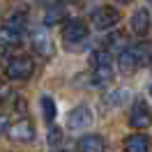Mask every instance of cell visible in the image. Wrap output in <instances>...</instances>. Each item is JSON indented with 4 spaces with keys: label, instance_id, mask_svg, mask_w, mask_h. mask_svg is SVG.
<instances>
[{
    "label": "cell",
    "instance_id": "cell-23",
    "mask_svg": "<svg viewBox=\"0 0 152 152\" xmlns=\"http://www.w3.org/2000/svg\"><path fill=\"white\" fill-rule=\"evenodd\" d=\"M118 5H127V2H132V0H115Z\"/></svg>",
    "mask_w": 152,
    "mask_h": 152
},
{
    "label": "cell",
    "instance_id": "cell-3",
    "mask_svg": "<svg viewBox=\"0 0 152 152\" xmlns=\"http://www.w3.org/2000/svg\"><path fill=\"white\" fill-rule=\"evenodd\" d=\"M88 37V26L83 19H67L62 23V39L67 44H78Z\"/></svg>",
    "mask_w": 152,
    "mask_h": 152
},
{
    "label": "cell",
    "instance_id": "cell-5",
    "mask_svg": "<svg viewBox=\"0 0 152 152\" xmlns=\"http://www.w3.org/2000/svg\"><path fill=\"white\" fill-rule=\"evenodd\" d=\"M90 124H92V111L88 106H76V108H72V113L67 115V127L72 132H83Z\"/></svg>",
    "mask_w": 152,
    "mask_h": 152
},
{
    "label": "cell",
    "instance_id": "cell-17",
    "mask_svg": "<svg viewBox=\"0 0 152 152\" xmlns=\"http://www.w3.org/2000/svg\"><path fill=\"white\" fill-rule=\"evenodd\" d=\"M127 99H129V90L120 88V90H113L111 95L106 97V104L111 106V108H120V106H122Z\"/></svg>",
    "mask_w": 152,
    "mask_h": 152
},
{
    "label": "cell",
    "instance_id": "cell-11",
    "mask_svg": "<svg viewBox=\"0 0 152 152\" xmlns=\"http://www.w3.org/2000/svg\"><path fill=\"white\" fill-rule=\"evenodd\" d=\"M78 150H83V152L104 150V138H102L99 134H86V136H81V141H78Z\"/></svg>",
    "mask_w": 152,
    "mask_h": 152
},
{
    "label": "cell",
    "instance_id": "cell-15",
    "mask_svg": "<svg viewBox=\"0 0 152 152\" xmlns=\"http://www.w3.org/2000/svg\"><path fill=\"white\" fill-rule=\"evenodd\" d=\"M5 26H7V28H12V30H16V32H23V30H26V26H28V14H26V12H14V14H10V16H7Z\"/></svg>",
    "mask_w": 152,
    "mask_h": 152
},
{
    "label": "cell",
    "instance_id": "cell-8",
    "mask_svg": "<svg viewBox=\"0 0 152 152\" xmlns=\"http://www.w3.org/2000/svg\"><path fill=\"white\" fill-rule=\"evenodd\" d=\"M32 48H35V53L42 56V58L53 56V42H51V37H48V32L44 28L32 32Z\"/></svg>",
    "mask_w": 152,
    "mask_h": 152
},
{
    "label": "cell",
    "instance_id": "cell-20",
    "mask_svg": "<svg viewBox=\"0 0 152 152\" xmlns=\"http://www.w3.org/2000/svg\"><path fill=\"white\" fill-rule=\"evenodd\" d=\"M62 141H65L62 129H60V127H51V129H48V145H51V148H60Z\"/></svg>",
    "mask_w": 152,
    "mask_h": 152
},
{
    "label": "cell",
    "instance_id": "cell-18",
    "mask_svg": "<svg viewBox=\"0 0 152 152\" xmlns=\"http://www.w3.org/2000/svg\"><path fill=\"white\" fill-rule=\"evenodd\" d=\"M129 51L134 53V58H136L138 67H145V65H148V60H150V48H148V44H136V46H129Z\"/></svg>",
    "mask_w": 152,
    "mask_h": 152
},
{
    "label": "cell",
    "instance_id": "cell-21",
    "mask_svg": "<svg viewBox=\"0 0 152 152\" xmlns=\"http://www.w3.org/2000/svg\"><path fill=\"white\" fill-rule=\"evenodd\" d=\"M7 124H10V120H7L5 115H0V136L5 134V129H7Z\"/></svg>",
    "mask_w": 152,
    "mask_h": 152
},
{
    "label": "cell",
    "instance_id": "cell-6",
    "mask_svg": "<svg viewBox=\"0 0 152 152\" xmlns=\"http://www.w3.org/2000/svg\"><path fill=\"white\" fill-rule=\"evenodd\" d=\"M129 124L134 129H145L150 124V108L143 99H136V104L132 106V113H129Z\"/></svg>",
    "mask_w": 152,
    "mask_h": 152
},
{
    "label": "cell",
    "instance_id": "cell-16",
    "mask_svg": "<svg viewBox=\"0 0 152 152\" xmlns=\"http://www.w3.org/2000/svg\"><path fill=\"white\" fill-rule=\"evenodd\" d=\"M39 106H42L44 120L51 124L53 120H56V102H53V97H51V95H42V97H39Z\"/></svg>",
    "mask_w": 152,
    "mask_h": 152
},
{
    "label": "cell",
    "instance_id": "cell-14",
    "mask_svg": "<svg viewBox=\"0 0 152 152\" xmlns=\"http://www.w3.org/2000/svg\"><path fill=\"white\" fill-rule=\"evenodd\" d=\"M19 44H21V32L7 28V26L0 28V48H14Z\"/></svg>",
    "mask_w": 152,
    "mask_h": 152
},
{
    "label": "cell",
    "instance_id": "cell-2",
    "mask_svg": "<svg viewBox=\"0 0 152 152\" xmlns=\"http://www.w3.org/2000/svg\"><path fill=\"white\" fill-rule=\"evenodd\" d=\"M90 21H92V26L97 30H111L120 23V10L104 5V7H99V10H95L90 14Z\"/></svg>",
    "mask_w": 152,
    "mask_h": 152
},
{
    "label": "cell",
    "instance_id": "cell-9",
    "mask_svg": "<svg viewBox=\"0 0 152 152\" xmlns=\"http://www.w3.org/2000/svg\"><path fill=\"white\" fill-rule=\"evenodd\" d=\"M113 81V67L111 65H99L92 67V86L95 88H104Z\"/></svg>",
    "mask_w": 152,
    "mask_h": 152
},
{
    "label": "cell",
    "instance_id": "cell-10",
    "mask_svg": "<svg viewBox=\"0 0 152 152\" xmlns=\"http://www.w3.org/2000/svg\"><path fill=\"white\" fill-rule=\"evenodd\" d=\"M124 150L127 152H150V141L143 134H132L124 138Z\"/></svg>",
    "mask_w": 152,
    "mask_h": 152
},
{
    "label": "cell",
    "instance_id": "cell-1",
    "mask_svg": "<svg viewBox=\"0 0 152 152\" xmlns=\"http://www.w3.org/2000/svg\"><path fill=\"white\" fill-rule=\"evenodd\" d=\"M35 72V62H32V58L28 56H16L12 58L7 67H5V74L10 81H28L30 76Z\"/></svg>",
    "mask_w": 152,
    "mask_h": 152
},
{
    "label": "cell",
    "instance_id": "cell-7",
    "mask_svg": "<svg viewBox=\"0 0 152 152\" xmlns=\"http://www.w3.org/2000/svg\"><path fill=\"white\" fill-rule=\"evenodd\" d=\"M129 28L136 37H145L148 32H150V12L141 7V10H136L132 14V21H129Z\"/></svg>",
    "mask_w": 152,
    "mask_h": 152
},
{
    "label": "cell",
    "instance_id": "cell-13",
    "mask_svg": "<svg viewBox=\"0 0 152 152\" xmlns=\"http://www.w3.org/2000/svg\"><path fill=\"white\" fill-rule=\"evenodd\" d=\"M118 69L122 74H134L138 69V62H136V58H134V53L129 48H122V53L118 56Z\"/></svg>",
    "mask_w": 152,
    "mask_h": 152
},
{
    "label": "cell",
    "instance_id": "cell-4",
    "mask_svg": "<svg viewBox=\"0 0 152 152\" xmlns=\"http://www.w3.org/2000/svg\"><path fill=\"white\" fill-rule=\"evenodd\" d=\"M7 136H10L12 141H16V143H30L32 138H35V124L30 122V120H19V122H14V124H7Z\"/></svg>",
    "mask_w": 152,
    "mask_h": 152
},
{
    "label": "cell",
    "instance_id": "cell-22",
    "mask_svg": "<svg viewBox=\"0 0 152 152\" xmlns=\"http://www.w3.org/2000/svg\"><path fill=\"white\" fill-rule=\"evenodd\" d=\"M10 95V88L5 86V83H0V99H2V97H7Z\"/></svg>",
    "mask_w": 152,
    "mask_h": 152
},
{
    "label": "cell",
    "instance_id": "cell-19",
    "mask_svg": "<svg viewBox=\"0 0 152 152\" xmlns=\"http://www.w3.org/2000/svg\"><path fill=\"white\" fill-rule=\"evenodd\" d=\"M90 62H92V67H99V65H111L113 62V56L108 53V51H95L92 56H90Z\"/></svg>",
    "mask_w": 152,
    "mask_h": 152
},
{
    "label": "cell",
    "instance_id": "cell-12",
    "mask_svg": "<svg viewBox=\"0 0 152 152\" xmlns=\"http://www.w3.org/2000/svg\"><path fill=\"white\" fill-rule=\"evenodd\" d=\"M62 19H65V5L53 2V5L46 7V12H44V26H58V23H62Z\"/></svg>",
    "mask_w": 152,
    "mask_h": 152
}]
</instances>
